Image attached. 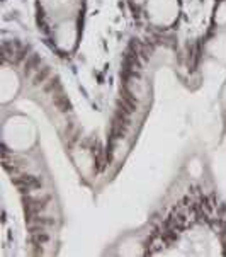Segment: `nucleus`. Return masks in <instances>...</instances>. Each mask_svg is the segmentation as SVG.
<instances>
[{
  "instance_id": "20e7f679",
  "label": "nucleus",
  "mask_w": 226,
  "mask_h": 257,
  "mask_svg": "<svg viewBox=\"0 0 226 257\" xmlns=\"http://www.w3.org/2000/svg\"><path fill=\"white\" fill-rule=\"evenodd\" d=\"M145 2H146V0H124V6H126V9H128L129 16H131V14H134V12H136L138 9H140Z\"/></svg>"
},
{
  "instance_id": "7ed1b4c3",
  "label": "nucleus",
  "mask_w": 226,
  "mask_h": 257,
  "mask_svg": "<svg viewBox=\"0 0 226 257\" xmlns=\"http://www.w3.org/2000/svg\"><path fill=\"white\" fill-rule=\"evenodd\" d=\"M87 0H34V21L45 45L60 60H73L84 41Z\"/></svg>"
},
{
  "instance_id": "f03ea898",
  "label": "nucleus",
  "mask_w": 226,
  "mask_h": 257,
  "mask_svg": "<svg viewBox=\"0 0 226 257\" xmlns=\"http://www.w3.org/2000/svg\"><path fill=\"white\" fill-rule=\"evenodd\" d=\"M2 160L24 211L33 254H58L63 208L39 140L38 123L21 109L2 116Z\"/></svg>"
},
{
  "instance_id": "f257e3e1",
  "label": "nucleus",
  "mask_w": 226,
  "mask_h": 257,
  "mask_svg": "<svg viewBox=\"0 0 226 257\" xmlns=\"http://www.w3.org/2000/svg\"><path fill=\"white\" fill-rule=\"evenodd\" d=\"M109 255H226V201L206 154L179 165L148 218L107 245Z\"/></svg>"
}]
</instances>
